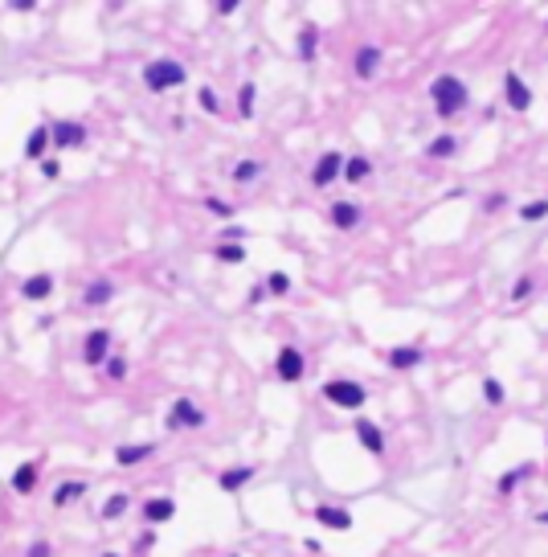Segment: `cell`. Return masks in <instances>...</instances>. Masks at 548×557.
<instances>
[{
	"label": "cell",
	"mask_w": 548,
	"mask_h": 557,
	"mask_svg": "<svg viewBox=\"0 0 548 557\" xmlns=\"http://www.w3.org/2000/svg\"><path fill=\"white\" fill-rule=\"evenodd\" d=\"M430 98H434V111H438L442 119H450V115H458V111L466 107V82L455 78V74H438V78L430 82Z\"/></svg>",
	"instance_id": "cell-1"
},
{
	"label": "cell",
	"mask_w": 548,
	"mask_h": 557,
	"mask_svg": "<svg viewBox=\"0 0 548 557\" xmlns=\"http://www.w3.org/2000/svg\"><path fill=\"white\" fill-rule=\"evenodd\" d=\"M184 78H188V70H184L181 62H172V58H160V62H147L143 66V82L152 91H172V87H181Z\"/></svg>",
	"instance_id": "cell-2"
},
{
	"label": "cell",
	"mask_w": 548,
	"mask_h": 557,
	"mask_svg": "<svg viewBox=\"0 0 548 557\" xmlns=\"http://www.w3.org/2000/svg\"><path fill=\"white\" fill-rule=\"evenodd\" d=\"M323 398H327L331 406H340V410H360L368 402L365 385H360V381H344V377L327 381V385H323Z\"/></svg>",
	"instance_id": "cell-3"
},
{
	"label": "cell",
	"mask_w": 548,
	"mask_h": 557,
	"mask_svg": "<svg viewBox=\"0 0 548 557\" xmlns=\"http://www.w3.org/2000/svg\"><path fill=\"white\" fill-rule=\"evenodd\" d=\"M164 426H168V430H197V426H205V410H201L192 398H176L172 410H168V418H164Z\"/></svg>",
	"instance_id": "cell-4"
},
{
	"label": "cell",
	"mask_w": 548,
	"mask_h": 557,
	"mask_svg": "<svg viewBox=\"0 0 548 557\" xmlns=\"http://www.w3.org/2000/svg\"><path fill=\"white\" fill-rule=\"evenodd\" d=\"M344 164H348V160H344L340 152H323L320 160H316V168H311V185L327 188L336 177H344Z\"/></svg>",
	"instance_id": "cell-5"
},
{
	"label": "cell",
	"mask_w": 548,
	"mask_h": 557,
	"mask_svg": "<svg viewBox=\"0 0 548 557\" xmlns=\"http://www.w3.org/2000/svg\"><path fill=\"white\" fill-rule=\"evenodd\" d=\"M503 98H507L511 111H528V107H532V91H528V82H524L515 70L503 74Z\"/></svg>",
	"instance_id": "cell-6"
},
{
	"label": "cell",
	"mask_w": 548,
	"mask_h": 557,
	"mask_svg": "<svg viewBox=\"0 0 548 557\" xmlns=\"http://www.w3.org/2000/svg\"><path fill=\"white\" fill-rule=\"evenodd\" d=\"M274 369L282 381H303V373H307V361H303V353L299 348H278V357H274Z\"/></svg>",
	"instance_id": "cell-7"
},
{
	"label": "cell",
	"mask_w": 548,
	"mask_h": 557,
	"mask_svg": "<svg viewBox=\"0 0 548 557\" xmlns=\"http://www.w3.org/2000/svg\"><path fill=\"white\" fill-rule=\"evenodd\" d=\"M82 361H86V365H107V361H111V332H107V328H94L91 336H86Z\"/></svg>",
	"instance_id": "cell-8"
},
{
	"label": "cell",
	"mask_w": 548,
	"mask_h": 557,
	"mask_svg": "<svg viewBox=\"0 0 548 557\" xmlns=\"http://www.w3.org/2000/svg\"><path fill=\"white\" fill-rule=\"evenodd\" d=\"M49 132H53V143H57V148H82V143H86V127L74 123V119H62V123H53Z\"/></svg>",
	"instance_id": "cell-9"
},
{
	"label": "cell",
	"mask_w": 548,
	"mask_h": 557,
	"mask_svg": "<svg viewBox=\"0 0 548 557\" xmlns=\"http://www.w3.org/2000/svg\"><path fill=\"white\" fill-rule=\"evenodd\" d=\"M316 520H320L323 529H331V533H348V529H352V512L336 509V504H320V509H316Z\"/></svg>",
	"instance_id": "cell-10"
},
{
	"label": "cell",
	"mask_w": 548,
	"mask_h": 557,
	"mask_svg": "<svg viewBox=\"0 0 548 557\" xmlns=\"http://www.w3.org/2000/svg\"><path fill=\"white\" fill-rule=\"evenodd\" d=\"M356 439L365 443L368 455H385V434H381V426H376V422H368V418H356Z\"/></svg>",
	"instance_id": "cell-11"
},
{
	"label": "cell",
	"mask_w": 548,
	"mask_h": 557,
	"mask_svg": "<svg viewBox=\"0 0 548 557\" xmlns=\"http://www.w3.org/2000/svg\"><path fill=\"white\" fill-rule=\"evenodd\" d=\"M254 475H258V467H254V463L229 467V471H221V475H217V484H221V492H241V488H246Z\"/></svg>",
	"instance_id": "cell-12"
},
{
	"label": "cell",
	"mask_w": 548,
	"mask_h": 557,
	"mask_svg": "<svg viewBox=\"0 0 548 557\" xmlns=\"http://www.w3.org/2000/svg\"><path fill=\"white\" fill-rule=\"evenodd\" d=\"M172 512H176V504H172L168 496H156V500H147V504H143V524L160 529L164 520H172Z\"/></svg>",
	"instance_id": "cell-13"
},
{
	"label": "cell",
	"mask_w": 548,
	"mask_h": 557,
	"mask_svg": "<svg viewBox=\"0 0 548 557\" xmlns=\"http://www.w3.org/2000/svg\"><path fill=\"white\" fill-rule=\"evenodd\" d=\"M147 455H156V443H123V447H115V463L119 467H136V463H143Z\"/></svg>",
	"instance_id": "cell-14"
},
{
	"label": "cell",
	"mask_w": 548,
	"mask_h": 557,
	"mask_svg": "<svg viewBox=\"0 0 548 557\" xmlns=\"http://www.w3.org/2000/svg\"><path fill=\"white\" fill-rule=\"evenodd\" d=\"M331 226H336V230H356V226H360L356 201H336V205H331Z\"/></svg>",
	"instance_id": "cell-15"
},
{
	"label": "cell",
	"mask_w": 548,
	"mask_h": 557,
	"mask_svg": "<svg viewBox=\"0 0 548 557\" xmlns=\"http://www.w3.org/2000/svg\"><path fill=\"white\" fill-rule=\"evenodd\" d=\"M37 475H42V463L33 459V463H21L12 471V492H21V496H29L33 488H37Z\"/></svg>",
	"instance_id": "cell-16"
},
{
	"label": "cell",
	"mask_w": 548,
	"mask_h": 557,
	"mask_svg": "<svg viewBox=\"0 0 548 557\" xmlns=\"http://www.w3.org/2000/svg\"><path fill=\"white\" fill-rule=\"evenodd\" d=\"M376 66H381V49H376V46H360V49H356L352 70H356L360 78H372V74H376Z\"/></svg>",
	"instance_id": "cell-17"
},
{
	"label": "cell",
	"mask_w": 548,
	"mask_h": 557,
	"mask_svg": "<svg viewBox=\"0 0 548 557\" xmlns=\"http://www.w3.org/2000/svg\"><path fill=\"white\" fill-rule=\"evenodd\" d=\"M49 291H53V275H29L21 283V295L25 299H49Z\"/></svg>",
	"instance_id": "cell-18"
},
{
	"label": "cell",
	"mask_w": 548,
	"mask_h": 557,
	"mask_svg": "<svg viewBox=\"0 0 548 557\" xmlns=\"http://www.w3.org/2000/svg\"><path fill=\"white\" fill-rule=\"evenodd\" d=\"M421 361V348L417 344H401V348H389V365L393 369H413Z\"/></svg>",
	"instance_id": "cell-19"
},
{
	"label": "cell",
	"mask_w": 548,
	"mask_h": 557,
	"mask_svg": "<svg viewBox=\"0 0 548 557\" xmlns=\"http://www.w3.org/2000/svg\"><path fill=\"white\" fill-rule=\"evenodd\" d=\"M82 492H86V484H82V479H70V484H57V492H53V504H57V509H66V504L82 500Z\"/></svg>",
	"instance_id": "cell-20"
},
{
	"label": "cell",
	"mask_w": 548,
	"mask_h": 557,
	"mask_svg": "<svg viewBox=\"0 0 548 557\" xmlns=\"http://www.w3.org/2000/svg\"><path fill=\"white\" fill-rule=\"evenodd\" d=\"M111 295H115V287H111L107 278H98V283H86V291H82V299H86L91 308H102V303H111Z\"/></svg>",
	"instance_id": "cell-21"
},
{
	"label": "cell",
	"mask_w": 548,
	"mask_h": 557,
	"mask_svg": "<svg viewBox=\"0 0 548 557\" xmlns=\"http://www.w3.org/2000/svg\"><path fill=\"white\" fill-rule=\"evenodd\" d=\"M458 152V139L446 132V136H438V139H430V148H426V156L430 160H442V156H455Z\"/></svg>",
	"instance_id": "cell-22"
},
{
	"label": "cell",
	"mask_w": 548,
	"mask_h": 557,
	"mask_svg": "<svg viewBox=\"0 0 548 557\" xmlns=\"http://www.w3.org/2000/svg\"><path fill=\"white\" fill-rule=\"evenodd\" d=\"M49 139H53V132H49V127H37L33 136L25 139V156H29V160H42V152H46Z\"/></svg>",
	"instance_id": "cell-23"
},
{
	"label": "cell",
	"mask_w": 548,
	"mask_h": 557,
	"mask_svg": "<svg viewBox=\"0 0 548 557\" xmlns=\"http://www.w3.org/2000/svg\"><path fill=\"white\" fill-rule=\"evenodd\" d=\"M368 173H372V164H368L365 156H352V160L344 164V181H352V185H360V181H368Z\"/></svg>",
	"instance_id": "cell-24"
},
{
	"label": "cell",
	"mask_w": 548,
	"mask_h": 557,
	"mask_svg": "<svg viewBox=\"0 0 548 557\" xmlns=\"http://www.w3.org/2000/svg\"><path fill=\"white\" fill-rule=\"evenodd\" d=\"M316 42H320V29H316V25H303V29H299V53H303V62L316 58Z\"/></svg>",
	"instance_id": "cell-25"
},
{
	"label": "cell",
	"mask_w": 548,
	"mask_h": 557,
	"mask_svg": "<svg viewBox=\"0 0 548 557\" xmlns=\"http://www.w3.org/2000/svg\"><path fill=\"white\" fill-rule=\"evenodd\" d=\"M258 173H262V164H258V160H237L233 181H237V185H250V181H258Z\"/></svg>",
	"instance_id": "cell-26"
},
{
	"label": "cell",
	"mask_w": 548,
	"mask_h": 557,
	"mask_svg": "<svg viewBox=\"0 0 548 557\" xmlns=\"http://www.w3.org/2000/svg\"><path fill=\"white\" fill-rule=\"evenodd\" d=\"M532 471H536V467H532V463H524V467H511V471H507V475H503V479H500V496H507V492H511V488H515L520 479H528Z\"/></svg>",
	"instance_id": "cell-27"
},
{
	"label": "cell",
	"mask_w": 548,
	"mask_h": 557,
	"mask_svg": "<svg viewBox=\"0 0 548 557\" xmlns=\"http://www.w3.org/2000/svg\"><path fill=\"white\" fill-rule=\"evenodd\" d=\"M127 504H131V496H127V492H115V496L102 504V520H115V516H123V512H127Z\"/></svg>",
	"instance_id": "cell-28"
},
{
	"label": "cell",
	"mask_w": 548,
	"mask_h": 557,
	"mask_svg": "<svg viewBox=\"0 0 548 557\" xmlns=\"http://www.w3.org/2000/svg\"><path fill=\"white\" fill-rule=\"evenodd\" d=\"M520 218H524V222H540V218H548V197H540V201H528V205H520Z\"/></svg>",
	"instance_id": "cell-29"
},
{
	"label": "cell",
	"mask_w": 548,
	"mask_h": 557,
	"mask_svg": "<svg viewBox=\"0 0 548 557\" xmlns=\"http://www.w3.org/2000/svg\"><path fill=\"white\" fill-rule=\"evenodd\" d=\"M237 115H241V119H250V115H254V82H246L241 94H237Z\"/></svg>",
	"instance_id": "cell-30"
},
{
	"label": "cell",
	"mask_w": 548,
	"mask_h": 557,
	"mask_svg": "<svg viewBox=\"0 0 548 557\" xmlns=\"http://www.w3.org/2000/svg\"><path fill=\"white\" fill-rule=\"evenodd\" d=\"M217 258H221V263H229V267H233V263H246V250H241L237 242H221V250H217Z\"/></svg>",
	"instance_id": "cell-31"
},
{
	"label": "cell",
	"mask_w": 548,
	"mask_h": 557,
	"mask_svg": "<svg viewBox=\"0 0 548 557\" xmlns=\"http://www.w3.org/2000/svg\"><path fill=\"white\" fill-rule=\"evenodd\" d=\"M483 398H487L491 406H503V398H507V394H503V385L495 381V377H487V381H483Z\"/></svg>",
	"instance_id": "cell-32"
},
{
	"label": "cell",
	"mask_w": 548,
	"mask_h": 557,
	"mask_svg": "<svg viewBox=\"0 0 548 557\" xmlns=\"http://www.w3.org/2000/svg\"><path fill=\"white\" fill-rule=\"evenodd\" d=\"M266 287H271V295H286V291H291V278L282 275V271H271Z\"/></svg>",
	"instance_id": "cell-33"
},
{
	"label": "cell",
	"mask_w": 548,
	"mask_h": 557,
	"mask_svg": "<svg viewBox=\"0 0 548 557\" xmlns=\"http://www.w3.org/2000/svg\"><path fill=\"white\" fill-rule=\"evenodd\" d=\"M197 98H201V107H205L209 115H217V111H221V103H217V94L209 91V87H201V91H197Z\"/></svg>",
	"instance_id": "cell-34"
},
{
	"label": "cell",
	"mask_w": 548,
	"mask_h": 557,
	"mask_svg": "<svg viewBox=\"0 0 548 557\" xmlns=\"http://www.w3.org/2000/svg\"><path fill=\"white\" fill-rule=\"evenodd\" d=\"M107 377H111V381H123V377H127V361H123V357H111V361H107Z\"/></svg>",
	"instance_id": "cell-35"
},
{
	"label": "cell",
	"mask_w": 548,
	"mask_h": 557,
	"mask_svg": "<svg viewBox=\"0 0 548 557\" xmlns=\"http://www.w3.org/2000/svg\"><path fill=\"white\" fill-rule=\"evenodd\" d=\"M532 287H536V283H532L528 275L515 278V283H511V299H528V295H532Z\"/></svg>",
	"instance_id": "cell-36"
},
{
	"label": "cell",
	"mask_w": 548,
	"mask_h": 557,
	"mask_svg": "<svg viewBox=\"0 0 548 557\" xmlns=\"http://www.w3.org/2000/svg\"><path fill=\"white\" fill-rule=\"evenodd\" d=\"M205 209H209V213H217V218H229V213H233V205L217 201V197H205Z\"/></svg>",
	"instance_id": "cell-37"
},
{
	"label": "cell",
	"mask_w": 548,
	"mask_h": 557,
	"mask_svg": "<svg viewBox=\"0 0 548 557\" xmlns=\"http://www.w3.org/2000/svg\"><path fill=\"white\" fill-rule=\"evenodd\" d=\"M503 205H507V193H491V197L483 201V209H487V213H495V209H503Z\"/></svg>",
	"instance_id": "cell-38"
},
{
	"label": "cell",
	"mask_w": 548,
	"mask_h": 557,
	"mask_svg": "<svg viewBox=\"0 0 548 557\" xmlns=\"http://www.w3.org/2000/svg\"><path fill=\"white\" fill-rule=\"evenodd\" d=\"M221 238H229V242H237V238H246V226H226V230H221Z\"/></svg>",
	"instance_id": "cell-39"
},
{
	"label": "cell",
	"mask_w": 548,
	"mask_h": 557,
	"mask_svg": "<svg viewBox=\"0 0 548 557\" xmlns=\"http://www.w3.org/2000/svg\"><path fill=\"white\" fill-rule=\"evenodd\" d=\"M29 557H49V541H33V545H29Z\"/></svg>",
	"instance_id": "cell-40"
},
{
	"label": "cell",
	"mask_w": 548,
	"mask_h": 557,
	"mask_svg": "<svg viewBox=\"0 0 548 557\" xmlns=\"http://www.w3.org/2000/svg\"><path fill=\"white\" fill-rule=\"evenodd\" d=\"M266 291H271V287H258V283H254V287H250V303H258V299H266Z\"/></svg>",
	"instance_id": "cell-41"
},
{
	"label": "cell",
	"mask_w": 548,
	"mask_h": 557,
	"mask_svg": "<svg viewBox=\"0 0 548 557\" xmlns=\"http://www.w3.org/2000/svg\"><path fill=\"white\" fill-rule=\"evenodd\" d=\"M42 173H46L49 181H53V177H57V164H53V160H42Z\"/></svg>",
	"instance_id": "cell-42"
},
{
	"label": "cell",
	"mask_w": 548,
	"mask_h": 557,
	"mask_svg": "<svg viewBox=\"0 0 548 557\" xmlns=\"http://www.w3.org/2000/svg\"><path fill=\"white\" fill-rule=\"evenodd\" d=\"M536 520H540V524H548V512H540V516H536Z\"/></svg>",
	"instance_id": "cell-43"
},
{
	"label": "cell",
	"mask_w": 548,
	"mask_h": 557,
	"mask_svg": "<svg viewBox=\"0 0 548 557\" xmlns=\"http://www.w3.org/2000/svg\"><path fill=\"white\" fill-rule=\"evenodd\" d=\"M102 557H119V554H102Z\"/></svg>",
	"instance_id": "cell-44"
},
{
	"label": "cell",
	"mask_w": 548,
	"mask_h": 557,
	"mask_svg": "<svg viewBox=\"0 0 548 557\" xmlns=\"http://www.w3.org/2000/svg\"><path fill=\"white\" fill-rule=\"evenodd\" d=\"M229 557H241V554H229Z\"/></svg>",
	"instance_id": "cell-45"
}]
</instances>
